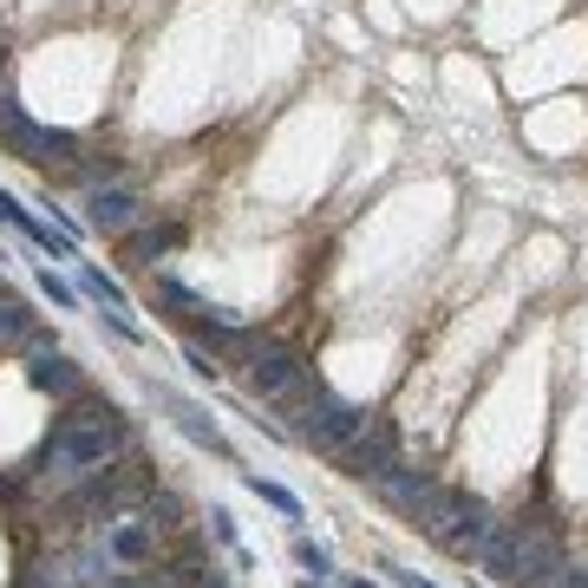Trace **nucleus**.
<instances>
[{
    "mask_svg": "<svg viewBox=\"0 0 588 588\" xmlns=\"http://www.w3.org/2000/svg\"><path fill=\"white\" fill-rule=\"evenodd\" d=\"M138 217H145V197L125 190V183H98V190L85 197V229H92V235H132Z\"/></svg>",
    "mask_w": 588,
    "mask_h": 588,
    "instance_id": "7",
    "label": "nucleus"
},
{
    "mask_svg": "<svg viewBox=\"0 0 588 588\" xmlns=\"http://www.w3.org/2000/svg\"><path fill=\"white\" fill-rule=\"evenodd\" d=\"M347 588H379V582H347Z\"/></svg>",
    "mask_w": 588,
    "mask_h": 588,
    "instance_id": "26",
    "label": "nucleus"
},
{
    "mask_svg": "<svg viewBox=\"0 0 588 588\" xmlns=\"http://www.w3.org/2000/svg\"><path fill=\"white\" fill-rule=\"evenodd\" d=\"M27 386L66 406V399H78V392H85V372H78L60 347H33V354H27Z\"/></svg>",
    "mask_w": 588,
    "mask_h": 588,
    "instance_id": "8",
    "label": "nucleus"
},
{
    "mask_svg": "<svg viewBox=\"0 0 588 588\" xmlns=\"http://www.w3.org/2000/svg\"><path fill=\"white\" fill-rule=\"evenodd\" d=\"M372 491H379V497H386L399 516H419V511H426V497H432L439 484H432V471H419V464H406V458H399V464H392Z\"/></svg>",
    "mask_w": 588,
    "mask_h": 588,
    "instance_id": "9",
    "label": "nucleus"
},
{
    "mask_svg": "<svg viewBox=\"0 0 588 588\" xmlns=\"http://www.w3.org/2000/svg\"><path fill=\"white\" fill-rule=\"evenodd\" d=\"M301 588H327V582H321V576H307V582H301Z\"/></svg>",
    "mask_w": 588,
    "mask_h": 588,
    "instance_id": "25",
    "label": "nucleus"
},
{
    "mask_svg": "<svg viewBox=\"0 0 588 588\" xmlns=\"http://www.w3.org/2000/svg\"><path fill=\"white\" fill-rule=\"evenodd\" d=\"M0 145H7V157H20V164H40V170H53V164H73V157H78V138H73V132L27 118L13 92H0Z\"/></svg>",
    "mask_w": 588,
    "mask_h": 588,
    "instance_id": "4",
    "label": "nucleus"
},
{
    "mask_svg": "<svg viewBox=\"0 0 588 588\" xmlns=\"http://www.w3.org/2000/svg\"><path fill=\"white\" fill-rule=\"evenodd\" d=\"M210 529H217V543H229V549H235V556L249 563V549L235 543V516H229V511H210Z\"/></svg>",
    "mask_w": 588,
    "mask_h": 588,
    "instance_id": "21",
    "label": "nucleus"
},
{
    "mask_svg": "<svg viewBox=\"0 0 588 588\" xmlns=\"http://www.w3.org/2000/svg\"><path fill=\"white\" fill-rule=\"evenodd\" d=\"M334 458H340V471H347L354 484H379V477L399 464V432H392L386 419H367V432L354 444H340Z\"/></svg>",
    "mask_w": 588,
    "mask_h": 588,
    "instance_id": "6",
    "label": "nucleus"
},
{
    "mask_svg": "<svg viewBox=\"0 0 588 588\" xmlns=\"http://www.w3.org/2000/svg\"><path fill=\"white\" fill-rule=\"evenodd\" d=\"M543 588H588V569H576V563H563V576H556V582H543Z\"/></svg>",
    "mask_w": 588,
    "mask_h": 588,
    "instance_id": "23",
    "label": "nucleus"
},
{
    "mask_svg": "<svg viewBox=\"0 0 588 588\" xmlns=\"http://www.w3.org/2000/svg\"><path fill=\"white\" fill-rule=\"evenodd\" d=\"M13 229H20V235H27L33 249H46L53 262H73V255H78V242H73V235H66L60 222H40L33 210H27V203H13Z\"/></svg>",
    "mask_w": 588,
    "mask_h": 588,
    "instance_id": "12",
    "label": "nucleus"
},
{
    "mask_svg": "<svg viewBox=\"0 0 588 588\" xmlns=\"http://www.w3.org/2000/svg\"><path fill=\"white\" fill-rule=\"evenodd\" d=\"M105 549H112L118 563H150V549H157V523H145V516H125V523L105 536Z\"/></svg>",
    "mask_w": 588,
    "mask_h": 588,
    "instance_id": "13",
    "label": "nucleus"
},
{
    "mask_svg": "<svg viewBox=\"0 0 588 588\" xmlns=\"http://www.w3.org/2000/svg\"><path fill=\"white\" fill-rule=\"evenodd\" d=\"M177 235H183V229H132V235H125V255H132V262H157L164 249H177Z\"/></svg>",
    "mask_w": 588,
    "mask_h": 588,
    "instance_id": "16",
    "label": "nucleus"
},
{
    "mask_svg": "<svg viewBox=\"0 0 588 588\" xmlns=\"http://www.w3.org/2000/svg\"><path fill=\"white\" fill-rule=\"evenodd\" d=\"M242 379H249V392L269 399V406H288V399H301V392L314 386L307 367H301V354H294V347H275V340H255V347H249Z\"/></svg>",
    "mask_w": 588,
    "mask_h": 588,
    "instance_id": "5",
    "label": "nucleus"
},
{
    "mask_svg": "<svg viewBox=\"0 0 588 588\" xmlns=\"http://www.w3.org/2000/svg\"><path fill=\"white\" fill-rule=\"evenodd\" d=\"M294 563H301L307 576H334V556H327L314 536H294Z\"/></svg>",
    "mask_w": 588,
    "mask_h": 588,
    "instance_id": "18",
    "label": "nucleus"
},
{
    "mask_svg": "<svg viewBox=\"0 0 588 588\" xmlns=\"http://www.w3.org/2000/svg\"><path fill=\"white\" fill-rule=\"evenodd\" d=\"M177 588H229V582H222V569H210V563H183L177 569Z\"/></svg>",
    "mask_w": 588,
    "mask_h": 588,
    "instance_id": "19",
    "label": "nucleus"
},
{
    "mask_svg": "<svg viewBox=\"0 0 588 588\" xmlns=\"http://www.w3.org/2000/svg\"><path fill=\"white\" fill-rule=\"evenodd\" d=\"M150 294H157V301H164V307H170L177 321H190V314H203V301H197V294L183 288L177 275H157V282H150Z\"/></svg>",
    "mask_w": 588,
    "mask_h": 588,
    "instance_id": "17",
    "label": "nucleus"
},
{
    "mask_svg": "<svg viewBox=\"0 0 588 588\" xmlns=\"http://www.w3.org/2000/svg\"><path fill=\"white\" fill-rule=\"evenodd\" d=\"M412 529H426V543L444 549V556L477 563V549H484V536L497 529V516H491L484 497H471V491H458V484H439V491L426 497V511L412 516Z\"/></svg>",
    "mask_w": 588,
    "mask_h": 588,
    "instance_id": "2",
    "label": "nucleus"
},
{
    "mask_svg": "<svg viewBox=\"0 0 588 588\" xmlns=\"http://www.w3.org/2000/svg\"><path fill=\"white\" fill-rule=\"evenodd\" d=\"M125 444H132L125 412H118L112 399H92V392H78V399H66V412L53 419L46 444H40L27 464H20V477H46L53 491H73V484H85L98 464H112Z\"/></svg>",
    "mask_w": 588,
    "mask_h": 588,
    "instance_id": "1",
    "label": "nucleus"
},
{
    "mask_svg": "<svg viewBox=\"0 0 588 588\" xmlns=\"http://www.w3.org/2000/svg\"><path fill=\"white\" fill-rule=\"evenodd\" d=\"M73 275H78V288L92 294V301H98V307H132V301H125V288H118V282H112V275H98V269H92V262H78V255H73Z\"/></svg>",
    "mask_w": 588,
    "mask_h": 588,
    "instance_id": "15",
    "label": "nucleus"
},
{
    "mask_svg": "<svg viewBox=\"0 0 588 588\" xmlns=\"http://www.w3.org/2000/svg\"><path fill=\"white\" fill-rule=\"evenodd\" d=\"M183 367L197 372V379H217V354H203V347H190V354H183Z\"/></svg>",
    "mask_w": 588,
    "mask_h": 588,
    "instance_id": "22",
    "label": "nucleus"
},
{
    "mask_svg": "<svg viewBox=\"0 0 588 588\" xmlns=\"http://www.w3.org/2000/svg\"><path fill=\"white\" fill-rule=\"evenodd\" d=\"M386 576H392L399 588H439V582H426V576H406V569H386Z\"/></svg>",
    "mask_w": 588,
    "mask_h": 588,
    "instance_id": "24",
    "label": "nucleus"
},
{
    "mask_svg": "<svg viewBox=\"0 0 588 588\" xmlns=\"http://www.w3.org/2000/svg\"><path fill=\"white\" fill-rule=\"evenodd\" d=\"M516 556H523V523H497V529L484 536V549H477L484 576L504 582V588H516Z\"/></svg>",
    "mask_w": 588,
    "mask_h": 588,
    "instance_id": "11",
    "label": "nucleus"
},
{
    "mask_svg": "<svg viewBox=\"0 0 588 588\" xmlns=\"http://www.w3.org/2000/svg\"><path fill=\"white\" fill-rule=\"evenodd\" d=\"M242 484H249L262 504H275V511L288 516V523H301V497H294L288 484H275V477H262V471H242Z\"/></svg>",
    "mask_w": 588,
    "mask_h": 588,
    "instance_id": "14",
    "label": "nucleus"
},
{
    "mask_svg": "<svg viewBox=\"0 0 588 588\" xmlns=\"http://www.w3.org/2000/svg\"><path fill=\"white\" fill-rule=\"evenodd\" d=\"M157 406H164V412L177 419V432H183L190 444H203V451L229 458V439L217 432V419H203V406H190V399H177V392H164V386H157Z\"/></svg>",
    "mask_w": 588,
    "mask_h": 588,
    "instance_id": "10",
    "label": "nucleus"
},
{
    "mask_svg": "<svg viewBox=\"0 0 588 588\" xmlns=\"http://www.w3.org/2000/svg\"><path fill=\"white\" fill-rule=\"evenodd\" d=\"M282 412H288V426H282V432H288L294 444H314V451H340V444H354L360 432H367V419H372L367 406L334 399L321 379H314L301 399H288Z\"/></svg>",
    "mask_w": 588,
    "mask_h": 588,
    "instance_id": "3",
    "label": "nucleus"
},
{
    "mask_svg": "<svg viewBox=\"0 0 588 588\" xmlns=\"http://www.w3.org/2000/svg\"><path fill=\"white\" fill-rule=\"evenodd\" d=\"M0 60H7V46H0Z\"/></svg>",
    "mask_w": 588,
    "mask_h": 588,
    "instance_id": "27",
    "label": "nucleus"
},
{
    "mask_svg": "<svg viewBox=\"0 0 588 588\" xmlns=\"http://www.w3.org/2000/svg\"><path fill=\"white\" fill-rule=\"evenodd\" d=\"M40 294H46L53 307H78V288H73V282H60L53 269H40Z\"/></svg>",
    "mask_w": 588,
    "mask_h": 588,
    "instance_id": "20",
    "label": "nucleus"
}]
</instances>
